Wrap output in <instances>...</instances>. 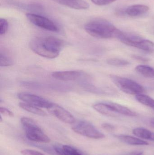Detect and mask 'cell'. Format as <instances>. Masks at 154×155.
Returning <instances> with one entry per match:
<instances>
[{"mask_svg": "<svg viewBox=\"0 0 154 155\" xmlns=\"http://www.w3.org/2000/svg\"><path fill=\"white\" fill-rule=\"evenodd\" d=\"M64 45V41L54 36L36 38L30 43L31 49L35 53L48 59L58 57Z\"/></svg>", "mask_w": 154, "mask_h": 155, "instance_id": "6da1fadb", "label": "cell"}, {"mask_svg": "<svg viewBox=\"0 0 154 155\" xmlns=\"http://www.w3.org/2000/svg\"><path fill=\"white\" fill-rule=\"evenodd\" d=\"M85 29L90 35L99 39H118L122 32L111 22L103 19L90 21L85 25Z\"/></svg>", "mask_w": 154, "mask_h": 155, "instance_id": "7a4b0ae2", "label": "cell"}, {"mask_svg": "<svg viewBox=\"0 0 154 155\" xmlns=\"http://www.w3.org/2000/svg\"><path fill=\"white\" fill-rule=\"evenodd\" d=\"M20 121L26 137L29 140L44 143L50 142L49 137L33 119L24 117L21 118Z\"/></svg>", "mask_w": 154, "mask_h": 155, "instance_id": "3957f363", "label": "cell"}, {"mask_svg": "<svg viewBox=\"0 0 154 155\" xmlns=\"http://www.w3.org/2000/svg\"><path fill=\"white\" fill-rule=\"evenodd\" d=\"M110 77L114 84L124 93L137 95L145 92L143 86L132 79L115 75H111Z\"/></svg>", "mask_w": 154, "mask_h": 155, "instance_id": "277c9868", "label": "cell"}, {"mask_svg": "<svg viewBox=\"0 0 154 155\" xmlns=\"http://www.w3.org/2000/svg\"><path fill=\"white\" fill-rule=\"evenodd\" d=\"M118 39L124 44L146 52L149 51L152 47L150 40L144 39L140 35L133 33L122 31Z\"/></svg>", "mask_w": 154, "mask_h": 155, "instance_id": "5b68a950", "label": "cell"}, {"mask_svg": "<svg viewBox=\"0 0 154 155\" xmlns=\"http://www.w3.org/2000/svg\"><path fill=\"white\" fill-rule=\"evenodd\" d=\"M71 128L75 133L92 139H100L105 137L104 134L88 121H76L72 124Z\"/></svg>", "mask_w": 154, "mask_h": 155, "instance_id": "8992f818", "label": "cell"}, {"mask_svg": "<svg viewBox=\"0 0 154 155\" xmlns=\"http://www.w3.org/2000/svg\"><path fill=\"white\" fill-rule=\"evenodd\" d=\"M26 16L30 22L38 27L50 31H59L58 27L48 18L33 13H27Z\"/></svg>", "mask_w": 154, "mask_h": 155, "instance_id": "52a82bcc", "label": "cell"}, {"mask_svg": "<svg viewBox=\"0 0 154 155\" xmlns=\"http://www.w3.org/2000/svg\"><path fill=\"white\" fill-rule=\"evenodd\" d=\"M18 97L23 102L33 105L39 107L48 108L52 103L47 99L30 93L21 92L18 94Z\"/></svg>", "mask_w": 154, "mask_h": 155, "instance_id": "ba28073f", "label": "cell"}, {"mask_svg": "<svg viewBox=\"0 0 154 155\" xmlns=\"http://www.w3.org/2000/svg\"><path fill=\"white\" fill-rule=\"evenodd\" d=\"M47 109L52 114L66 124H72L76 121L74 117L69 112L55 103H52Z\"/></svg>", "mask_w": 154, "mask_h": 155, "instance_id": "9c48e42d", "label": "cell"}, {"mask_svg": "<svg viewBox=\"0 0 154 155\" xmlns=\"http://www.w3.org/2000/svg\"><path fill=\"white\" fill-rule=\"evenodd\" d=\"M82 71H56L52 74V76L55 79L64 81H74L84 75Z\"/></svg>", "mask_w": 154, "mask_h": 155, "instance_id": "30bf717a", "label": "cell"}, {"mask_svg": "<svg viewBox=\"0 0 154 155\" xmlns=\"http://www.w3.org/2000/svg\"><path fill=\"white\" fill-rule=\"evenodd\" d=\"M105 102L115 114L129 117H135L137 115V114L135 112L132 111L130 108L118 103L109 101Z\"/></svg>", "mask_w": 154, "mask_h": 155, "instance_id": "8fae6325", "label": "cell"}, {"mask_svg": "<svg viewBox=\"0 0 154 155\" xmlns=\"http://www.w3.org/2000/svg\"><path fill=\"white\" fill-rule=\"evenodd\" d=\"M56 2L77 10H86L89 5L84 0H54Z\"/></svg>", "mask_w": 154, "mask_h": 155, "instance_id": "7c38bea8", "label": "cell"}, {"mask_svg": "<svg viewBox=\"0 0 154 155\" xmlns=\"http://www.w3.org/2000/svg\"><path fill=\"white\" fill-rule=\"evenodd\" d=\"M149 10V7L144 5L137 4L131 5L127 8L126 13L131 17L140 16L146 13Z\"/></svg>", "mask_w": 154, "mask_h": 155, "instance_id": "4fadbf2b", "label": "cell"}, {"mask_svg": "<svg viewBox=\"0 0 154 155\" xmlns=\"http://www.w3.org/2000/svg\"><path fill=\"white\" fill-rule=\"evenodd\" d=\"M116 137L121 142L130 145L146 146L149 145V143L146 141H144L138 137H134L131 136L119 135L116 136Z\"/></svg>", "mask_w": 154, "mask_h": 155, "instance_id": "5bb4252c", "label": "cell"}, {"mask_svg": "<svg viewBox=\"0 0 154 155\" xmlns=\"http://www.w3.org/2000/svg\"><path fill=\"white\" fill-rule=\"evenodd\" d=\"M133 134L136 136L141 139L149 140L154 142V133L143 127H138L134 128Z\"/></svg>", "mask_w": 154, "mask_h": 155, "instance_id": "9a60e30c", "label": "cell"}, {"mask_svg": "<svg viewBox=\"0 0 154 155\" xmlns=\"http://www.w3.org/2000/svg\"><path fill=\"white\" fill-rule=\"evenodd\" d=\"M93 107L96 111L104 115L111 117H115L117 116V114L111 109L105 102L95 104Z\"/></svg>", "mask_w": 154, "mask_h": 155, "instance_id": "2e32d148", "label": "cell"}, {"mask_svg": "<svg viewBox=\"0 0 154 155\" xmlns=\"http://www.w3.org/2000/svg\"><path fill=\"white\" fill-rule=\"evenodd\" d=\"M19 106L21 108L24 109L25 111L34 114L41 116H45L47 115L46 113L40 109L39 107L25 102L20 103L19 104Z\"/></svg>", "mask_w": 154, "mask_h": 155, "instance_id": "e0dca14e", "label": "cell"}, {"mask_svg": "<svg viewBox=\"0 0 154 155\" xmlns=\"http://www.w3.org/2000/svg\"><path fill=\"white\" fill-rule=\"evenodd\" d=\"M135 70L138 73L146 78H154V68L146 65H139L136 66Z\"/></svg>", "mask_w": 154, "mask_h": 155, "instance_id": "ac0fdd59", "label": "cell"}, {"mask_svg": "<svg viewBox=\"0 0 154 155\" xmlns=\"http://www.w3.org/2000/svg\"><path fill=\"white\" fill-rule=\"evenodd\" d=\"M135 98L139 103L154 110V99L151 97L142 94L136 95Z\"/></svg>", "mask_w": 154, "mask_h": 155, "instance_id": "d6986e66", "label": "cell"}, {"mask_svg": "<svg viewBox=\"0 0 154 155\" xmlns=\"http://www.w3.org/2000/svg\"><path fill=\"white\" fill-rule=\"evenodd\" d=\"M107 62L109 65L116 67H123L130 64V63L127 60L118 58H110L107 60Z\"/></svg>", "mask_w": 154, "mask_h": 155, "instance_id": "ffe728a7", "label": "cell"}, {"mask_svg": "<svg viewBox=\"0 0 154 155\" xmlns=\"http://www.w3.org/2000/svg\"><path fill=\"white\" fill-rule=\"evenodd\" d=\"M13 61L10 56L5 53L1 52L0 55V65L2 67H8L12 64Z\"/></svg>", "mask_w": 154, "mask_h": 155, "instance_id": "44dd1931", "label": "cell"}, {"mask_svg": "<svg viewBox=\"0 0 154 155\" xmlns=\"http://www.w3.org/2000/svg\"><path fill=\"white\" fill-rule=\"evenodd\" d=\"M62 148L65 152L69 155H85L77 148L69 145H63Z\"/></svg>", "mask_w": 154, "mask_h": 155, "instance_id": "7402d4cb", "label": "cell"}, {"mask_svg": "<svg viewBox=\"0 0 154 155\" xmlns=\"http://www.w3.org/2000/svg\"><path fill=\"white\" fill-rule=\"evenodd\" d=\"M8 24L7 20L3 18L0 19V35H4L8 30Z\"/></svg>", "mask_w": 154, "mask_h": 155, "instance_id": "603a6c76", "label": "cell"}, {"mask_svg": "<svg viewBox=\"0 0 154 155\" xmlns=\"http://www.w3.org/2000/svg\"><path fill=\"white\" fill-rule=\"evenodd\" d=\"M91 1L95 4L102 6V5H107L112 3L117 0H91Z\"/></svg>", "mask_w": 154, "mask_h": 155, "instance_id": "cb8c5ba5", "label": "cell"}, {"mask_svg": "<svg viewBox=\"0 0 154 155\" xmlns=\"http://www.w3.org/2000/svg\"><path fill=\"white\" fill-rule=\"evenodd\" d=\"M26 8L28 10L33 11H42L43 10L42 6L38 4H31L27 5Z\"/></svg>", "mask_w": 154, "mask_h": 155, "instance_id": "d4e9b609", "label": "cell"}, {"mask_svg": "<svg viewBox=\"0 0 154 155\" xmlns=\"http://www.w3.org/2000/svg\"><path fill=\"white\" fill-rule=\"evenodd\" d=\"M20 153L23 155H45L38 151L30 150V149L22 150Z\"/></svg>", "mask_w": 154, "mask_h": 155, "instance_id": "484cf974", "label": "cell"}, {"mask_svg": "<svg viewBox=\"0 0 154 155\" xmlns=\"http://www.w3.org/2000/svg\"><path fill=\"white\" fill-rule=\"evenodd\" d=\"M0 113L2 114L5 116L10 117H14L13 113L9 109L5 108V107H0Z\"/></svg>", "mask_w": 154, "mask_h": 155, "instance_id": "4316f807", "label": "cell"}, {"mask_svg": "<svg viewBox=\"0 0 154 155\" xmlns=\"http://www.w3.org/2000/svg\"><path fill=\"white\" fill-rule=\"evenodd\" d=\"M54 150L56 153L58 155H69L64 151L62 147L59 146H55L54 147Z\"/></svg>", "mask_w": 154, "mask_h": 155, "instance_id": "83f0119b", "label": "cell"}, {"mask_svg": "<svg viewBox=\"0 0 154 155\" xmlns=\"http://www.w3.org/2000/svg\"><path fill=\"white\" fill-rule=\"evenodd\" d=\"M102 127L105 130L108 131H112L115 130V127L110 124L105 123L103 124L102 125Z\"/></svg>", "mask_w": 154, "mask_h": 155, "instance_id": "f1b7e54d", "label": "cell"}, {"mask_svg": "<svg viewBox=\"0 0 154 155\" xmlns=\"http://www.w3.org/2000/svg\"><path fill=\"white\" fill-rule=\"evenodd\" d=\"M134 58L135 59H137V60H140V61H148L146 58H144V57H142L141 56H137V55H135L134 56Z\"/></svg>", "mask_w": 154, "mask_h": 155, "instance_id": "f546056e", "label": "cell"}, {"mask_svg": "<svg viewBox=\"0 0 154 155\" xmlns=\"http://www.w3.org/2000/svg\"><path fill=\"white\" fill-rule=\"evenodd\" d=\"M150 124L152 127H154V117L152 118L150 120Z\"/></svg>", "mask_w": 154, "mask_h": 155, "instance_id": "4dcf8cb0", "label": "cell"}]
</instances>
